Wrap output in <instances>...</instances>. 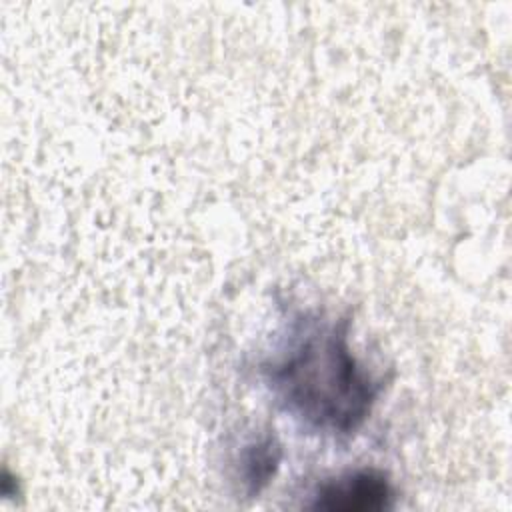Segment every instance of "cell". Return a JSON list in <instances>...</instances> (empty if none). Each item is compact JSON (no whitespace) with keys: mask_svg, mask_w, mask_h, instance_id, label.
I'll return each instance as SVG.
<instances>
[{"mask_svg":"<svg viewBox=\"0 0 512 512\" xmlns=\"http://www.w3.org/2000/svg\"><path fill=\"white\" fill-rule=\"evenodd\" d=\"M350 320H298L280 358L262 368L280 406L306 428L324 434L356 432L382 390L352 354Z\"/></svg>","mask_w":512,"mask_h":512,"instance_id":"cell-1","label":"cell"},{"mask_svg":"<svg viewBox=\"0 0 512 512\" xmlns=\"http://www.w3.org/2000/svg\"><path fill=\"white\" fill-rule=\"evenodd\" d=\"M310 508L326 512H378L392 506L394 488L380 470L344 472L318 484Z\"/></svg>","mask_w":512,"mask_h":512,"instance_id":"cell-2","label":"cell"},{"mask_svg":"<svg viewBox=\"0 0 512 512\" xmlns=\"http://www.w3.org/2000/svg\"><path fill=\"white\" fill-rule=\"evenodd\" d=\"M282 458V448L272 434L250 442L240 456V478L250 496L258 494L276 474Z\"/></svg>","mask_w":512,"mask_h":512,"instance_id":"cell-3","label":"cell"}]
</instances>
